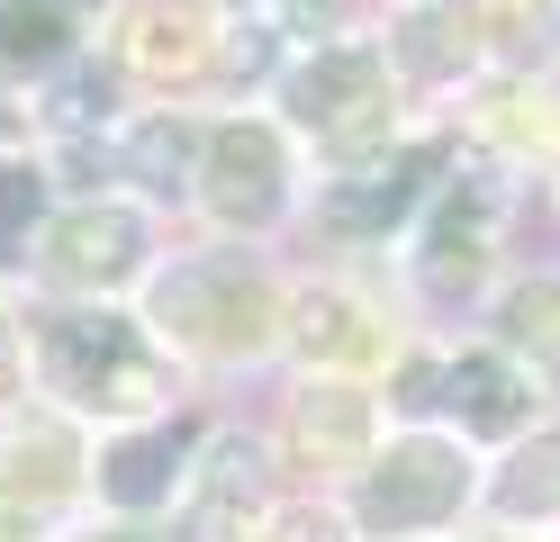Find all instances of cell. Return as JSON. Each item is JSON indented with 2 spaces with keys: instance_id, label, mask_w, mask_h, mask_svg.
Segmentation results:
<instances>
[{
  "instance_id": "obj_25",
  "label": "cell",
  "mask_w": 560,
  "mask_h": 542,
  "mask_svg": "<svg viewBox=\"0 0 560 542\" xmlns=\"http://www.w3.org/2000/svg\"><path fill=\"white\" fill-rule=\"evenodd\" d=\"M91 542H136V533H91Z\"/></svg>"
},
{
  "instance_id": "obj_7",
  "label": "cell",
  "mask_w": 560,
  "mask_h": 542,
  "mask_svg": "<svg viewBox=\"0 0 560 542\" xmlns=\"http://www.w3.org/2000/svg\"><path fill=\"white\" fill-rule=\"evenodd\" d=\"M389 389H398L389 407L443 416V434H462V443H515V434H534V380L498 344L452 353V361H398Z\"/></svg>"
},
{
  "instance_id": "obj_18",
  "label": "cell",
  "mask_w": 560,
  "mask_h": 542,
  "mask_svg": "<svg viewBox=\"0 0 560 542\" xmlns=\"http://www.w3.org/2000/svg\"><path fill=\"white\" fill-rule=\"evenodd\" d=\"M199 136H208V118H190V108H154V118L118 127V181H136L145 199L190 191V172H199Z\"/></svg>"
},
{
  "instance_id": "obj_14",
  "label": "cell",
  "mask_w": 560,
  "mask_h": 542,
  "mask_svg": "<svg viewBox=\"0 0 560 542\" xmlns=\"http://www.w3.org/2000/svg\"><path fill=\"white\" fill-rule=\"evenodd\" d=\"M290 452L317 470H362L380 452V397L362 380H307L290 397Z\"/></svg>"
},
{
  "instance_id": "obj_22",
  "label": "cell",
  "mask_w": 560,
  "mask_h": 542,
  "mask_svg": "<svg viewBox=\"0 0 560 542\" xmlns=\"http://www.w3.org/2000/svg\"><path fill=\"white\" fill-rule=\"evenodd\" d=\"M27 371V353H19V316L0 308V397H10V380Z\"/></svg>"
},
{
  "instance_id": "obj_13",
  "label": "cell",
  "mask_w": 560,
  "mask_h": 542,
  "mask_svg": "<svg viewBox=\"0 0 560 542\" xmlns=\"http://www.w3.org/2000/svg\"><path fill=\"white\" fill-rule=\"evenodd\" d=\"M118 64L154 72V82H199V72L218 64V19H208V0H127Z\"/></svg>"
},
{
  "instance_id": "obj_10",
  "label": "cell",
  "mask_w": 560,
  "mask_h": 542,
  "mask_svg": "<svg viewBox=\"0 0 560 542\" xmlns=\"http://www.w3.org/2000/svg\"><path fill=\"white\" fill-rule=\"evenodd\" d=\"M199 434L190 416H145V425H118V434H100V452H91V488L109 516H172V497H182L190 480V452H199Z\"/></svg>"
},
{
  "instance_id": "obj_11",
  "label": "cell",
  "mask_w": 560,
  "mask_h": 542,
  "mask_svg": "<svg viewBox=\"0 0 560 542\" xmlns=\"http://www.w3.org/2000/svg\"><path fill=\"white\" fill-rule=\"evenodd\" d=\"M488 235H498V191L479 172H452L425 199V217H416V280H425V299H443V308L470 299L488 280Z\"/></svg>"
},
{
  "instance_id": "obj_2",
  "label": "cell",
  "mask_w": 560,
  "mask_h": 542,
  "mask_svg": "<svg viewBox=\"0 0 560 542\" xmlns=\"http://www.w3.org/2000/svg\"><path fill=\"white\" fill-rule=\"evenodd\" d=\"M136 316L154 325V344L172 361H262L280 344L290 299L244 253H182V263L145 272V308Z\"/></svg>"
},
{
  "instance_id": "obj_1",
  "label": "cell",
  "mask_w": 560,
  "mask_h": 542,
  "mask_svg": "<svg viewBox=\"0 0 560 542\" xmlns=\"http://www.w3.org/2000/svg\"><path fill=\"white\" fill-rule=\"evenodd\" d=\"M19 353L37 371L46 407L63 425H145L172 416L182 397V361L154 344V325L127 299H46L19 316Z\"/></svg>"
},
{
  "instance_id": "obj_16",
  "label": "cell",
  "mask_w": 560,
  "mask_h": 542,
  "mask_svg": "<svg viewBox=\"0 0 560 542\" xmlns=\"http://www.w3.org/2000/svg\"><path fill=\"white\" fill-rule=\"evenodd\" d=\"M479 506H488L506 533H515V524H560V425L515 434L506 461L479 480Z\"/></svg>"
},
{
  "instance_id": "obj_5",
  "label": "cell",
  "mask_w": 560,
  "mask_h": 542,
  "mask_svg": "<svg viewBox=\"0 0 560 542\" xmlns=\"http://www.w3.org/2000/svg\"><path fill=\"white\" fill-rule=\"evenodd\" d=\"M190 199L218 217L226 235H271L280 217L299 208V154H290V127L280 118H208L199 136V172H190Z\"/></svg>"
},
{
  "instance_id": "obj_9",
  "label": "cell",
  "mask_w": 560,
  "mask_h": 542,
  "mask_svg": "<svg viewBox=\"0 0 560 542\" xmlns=\"http://www.w3.org/2000/svg\"><path fill=\"white\" fill-rule=\"evenodd\" d=\"M271 516V452L254 434H199L190 480L172 497V542H244Z\"/></svg>"
},
{
  "instance_id": "obj_15",
  "label": "cell",
  "mask_w": 560,
  "mask_h": 542,
  "mask_svg": "<svg viewBox=\"0 0 560 542\" xmlns=\"http://www.w3.org/2000/svg\"><path fill=\"white\" fill-rule=\"evenodd\" d=\"M479 36H488L479 0H407V19L389 27L380 55H389L398 82H452V72L479 64Z\"/></svg>"
},
{
  "instance_id": "obj_20",
  "label": "cell",
  "mask_w": 560,
  "mask_h": 542,
  "mask_svg": "<svg viewBox=\"0 0 560 542\" xmlns=\"http://www.w3.org/2000/svg\"><path fill=\"white\" fill-rule=\"evenodd\" d=\"M46 217H55V181H46V163L27 154V145H10V154H0V272H19L27 253H37Z\"/></svg>"
},
{
  "instance_id": "obj_4",
  "label": "cell",
  "mask_w": 560,
  "mask_h": 542,
  "mask_svg": "<svg viewBox=\"0 0 560 542\" xmlns=\"http://www.w3.org/2000/svg\"><path fill=\"white\" fill-rule=\"evenodd\" d=\"M462 506H479V461L462 434L443 425H407L389 434L362 470H353V506H343V524L362 542H425L443 533Z\"/></svg>"
},
{
  "instance_id": "obj_21",
  "label": "cell",
  "mask_w": 560,
  "mask_h": 542,
  "mask_svg": "<svg viewBox=\"0 0 560 542\" xmlns=\"http://www.w3.org/2000/svg\"><path fill=\"white\" fill-rule=\"evenodd\" d=\"M244 542H353V524H343V506H271V516L244 533Z\"/></svg>"
},
{
  "instance_id": "obj_23",
  "label": "cell",
  "mask_w": 560,
  "mask_h": 542,
  "mask_svg": "<svg viewBox=\"0 0 560 542\" xmlns=\"http://www.w3.org/2000/svg\"><path fill=\"white\" fill-rule=\"evenodd\" d=\"M19 127H27V108H10V100H0V154L19 145Z\"/></svg>"
},
{
  "instance_id": "obj_19",
  "label": "cell",
  "mask_w": 560,
  "mask_h": 542,
  "mask_svg": "<svg viewBox=\"0 0 560 542\" xmlns=\"http://www.w3.org/2000/svg\"><path fill=\"white\" fill-rule=\"evenodd\" d=\"M498 353L524 380H560V272H534L498 299Z\"/></svg>"
},
{
  "instance_id": "obj_3",
  "label": "cell",
  "mask_w": 560,
  "mask_h": 542,
  "mask_svg": "<svg viewBox=\"0 0 560 542\" xmlns=\"http://www.w3.org/2000/svg\"><path fill=\"white\" fill-rule=\"evenodd\" d=\"M280 127L317 145L335 172H362L398 145V72L371 36H335L280 64Z\"/></svg>"
},
{
  "instance_id": "obj_12",
  "label": "cell",
  "mask_w": 560,
  "mask_h": 542,
  "mask_svg": "<svg viewBox=\"0 0 560 542\" xmlns=\"http://www.w3.org/2000/svg\"><path fill=\"white\" fill-rule=\"evenodd\" d=\"M280 344H299L307 380H353V371H380V361H389V335H380V316L353 289H307V299L280 316Z\"/></svg>"
},
{
  "instance_id": "obj_8",
  "label": "cell",
  "mask_w": 560,
  "mask_h": 542,
  "mask_svg": "<svg viewBox=\"0 0 560 542\" xmlns=\"http://www.w3.org/2000/svg\"><path fill=\"white\" fill-rule=\"evenodd\" d=\"M443 172H452V145H443V136H425V145H389L380 163L335 172L326 191H317V227L343 235V244H380L389 227L425 217V199L443 191Z\"/></svg>"
},
{
  "instance_id": "obj_6",
  "label": "cell",
  "mask_w": 560,
  "mask_h": 542,
  "mask_svg": "<svg viewBox=\"0 0 560 542\" xmlns=\"http://www.w3.org/2000/svg\"><path fill=\"white\" fill-rule=\"evenodd\" d=\"M37 280L55 289V299H127V289H145L154 272V227H145V208L136 199H73V208H55L46 227H37Z\"/></svg>"
},
{
  "instance_id": "obj_17",
  "label": "cell",
  "mask_w": 560,
  "mask_h": 542,
  "mask_svg": "<svg viewBox=\"0 0 560 542\" xmlns=\"http://www.w3.org/2000/svg\"><path fill=\"white\" fill-rule=\"evenodd\" d=\"M82 64L73 0H0V82H55Z\"/></svg>"
},
{
  "instance_id": "obj_24",
  "label": "cell",
  "mask_w": 560,
  "mask_h": 542,
  "mask_svg": "<svg viewBox=\"0 0 560 542\" xmlns=\"http://www.w3.org/2000/svg\"><path fill=\"white\" fill-rule=\"evenodd\" d=\"M479 542H524V533H506V524H498V533H479Z\"/></svg>"
}]
</instances>
